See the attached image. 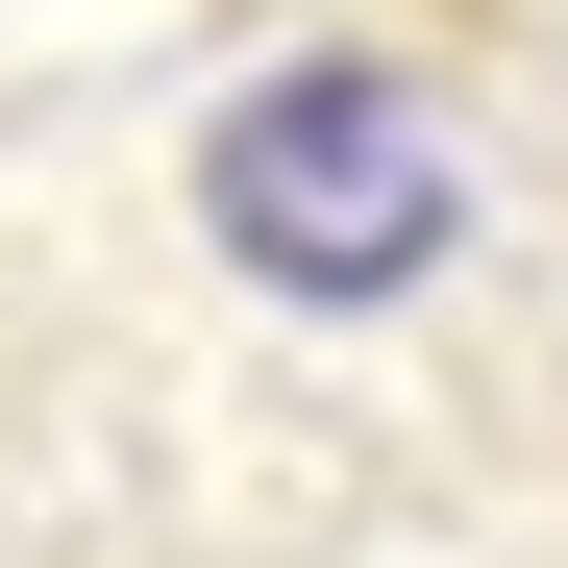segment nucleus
Returning <instances> with one entry per match:
<instances>
[{
  "label": "nucleus",
  "mask_w": 568,
  "mask_h": 568,
  "mask_svg": "<svg viewBox=\"0 0 568 568\" xmlns=\"http://www.w3.org/2000/svg\"><path fill=\"white\" fill-rule=\"evenodd\" d=\"M199 223L247 297H297V322H371V297H420V272L469 247V149L396 50H272L247 100L199 124Z\"/></svg>",
  "instance_id": "1"
}]
</instances>
